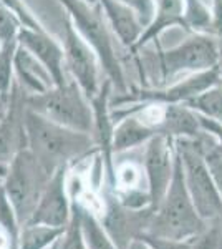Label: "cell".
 Returning a JSON list of instances; mask_svg holds the SVG:
<instances>
[{
	"label": "cell",
	"mask_w": 222,
	"mask_h": 249,
	"mask_svg": "<svg viewBox=\"0 0 222 249\" xmlns=\"http://www.w3.org/2000/svg\"><path fill=\"white\" fill-rule=\"evenodd\" d=\"M203 151L205 156V163L209 166V171H211V176L216 183V188L219 191L221 198H222V153L217 151V143L216 140H209L207 143L203 144Z\"/></svg>",
	"instance_id": "28"
},
{
	"label": "cell",
	"mask_w": 222,
	"mask_h": 249,
	"mask_svg": "<svg viewBox=\"0 0 222 249\" xmlns=\"http://www.w3.org/2000/svg\"><path fill=\"white\" fill-rule=\"evenodd\" d=\"M143 179L146 181L143 163L136 164L133 161H126V163H120L118 166H116V171L113 173L111 184L116 188L118 195H124V193L143 190V188H141V181H143Z\"/></svg>",
	"instance_id": "21"
},
{
	"label": "cell",
	"mask_w": 222,
	"mask_h": 249,
	"mask_svg": "<svg viewBox=\"0 0 222 249\" xmlns=\"http://www.w3.org/2000/svg\"><path fill=\"white\" fill-rule=\"evenodd\" d=\"M67 170L68 168H60L50 176L27 224H43L58 230H65L68 226L73 214V201L68 191Z\"/></svg>",
	"instance_id": "11"
},
{
	"label": "cell",
	"mask_w": 222,
	"mask_h": 249,
	"mask_svg": "<svg viewBox=\"0 0 222 249\" xmlns=\"http://www.w3.org/2000/svg\"><path fill=\"white\" fill-rule=\"evenodd\" d=\"M65 35H63V52H65V68L70 71L71 80L82 88L88 100L98 93L103 83L100 60L93 48L80 37V34L65 15Z\"/></svg>",
	"instance_id": "9"
},
{
	"label": "cell",
	"mask_w": 222,
	"mask_h": 249,
	"mask_svg": "<svg viewBox=\"0 0 222 249\" xmlns=\"http://www.w3.org/2000/svg\"><path fill=\"white\" fill-rule=\"evenodd\" d=\"M184 105L204 118L222 123V87L216 85L209 88L201 95H197L196 98L189 100Z\"/></svg>",
	"instance_id": "20"
},
{
	"label": "cell",
	"mask_w": 222,
	"mask_h": 249,
	"mask_svg": "<svg viewBox=\"0 0 222 249\" xmlns=\"http://www.w3.org/2000/svg\"><path fill=\"white\" fill-rule=\"evenodd\" d=\"M55 249H88L86 243L83 238L82 231V218H80L78 204L73 201V214H71V221L68 223L65 231L62 232L58 239L53 244Z\"/></svg>",
	"instance_id": "24"
},
{
	"label": "cell",
	"mask_w": 222,
	"mask_h": 249,
	"mask_svg": "<svg viewBox=\"0 0 222 249\" xmlns=\"http://www.w3.org/2000/svg\"><path fill=\"white\" fill-rule=\"evenodd\" d=\"M199 115L189 107L183 105H166L163 122V135L177 138H197L203 133Z\"/></svg>",
	"instance_id": "18"
},
{
	"label": "cell",
	"mask_w": 222,
	"mask_h": 249,
	"mask_svg": "<svg viewBox=\"0 0 222 249\" xmlns=\"http://www.w3.org/2000/svg\"><path fill=\"white\" fill-rule=\"evenodd\" d=\"M23 108L18 110L15 85L12 90L5 115L0 118V163L9 164L22 148H25V135H23Z\"/></svg>",
	"instance_id": "15"
},
{
	"label": "cell",
	"mask_w": 222,
	"mask_h": 249,
	"mask_svg": "<svg viewBox=\"0 0 222 249\" xmlns=\"http://www.w3.org/2000/svg\"><path fill=\"white\" fill-rule=\"evenodd\" d=\"M7 170H9V164H5V163H0V176H3V178H5Z\"/></svg>",
	"instance_id": "33"
},
{
	"label": "cell",
	"mask_w": 222,
	"mask_h": 249,
	"mask_svg": "<svg viewBox=\"0 0 222 249\" xmlns=\"http://www.w3.org/2000/svg\"><path fill=\"white\" fill-rule=\"evenodd\" d=\"M3 184V176H0V186Z\"/></svg>",
	"instance_id": "34"
},
{
	"label": "cell",
	"mask_w": 222,
	"mask_h": 249,
	"mask_svg": "<svg viewBox=\"0 0 222 249\" xmlns=\"http://www.w3.org/2000/svg\"><path fill=\"white\" fill-rule=\"evenodd\" d=\"M0 230L5 231L7 236L10 238L12 249H17L22 224H20L18 216L14 210V206H12L10 199L7 198L5 191H3V184L0 186Z\"/></svg>",
	"instance_id": "23"
},
{
	"label": "cell",
	"mask_w": 222,
	"mask_h": 249,
	"mask_svg": "<svg viewBox=\"0 0 222 249\" xmlns=\"http://www.w3.org/2000/svg\"><path fill=\"white\" fill-rule=\"evenodd\" d=\"M98 3L113 35L118 37L121 45L131 50L144 32L138 14L120 0H98Z\"/></svg>",
	"instance_id": "14"
},
{
	"label": "cell",
	"mask_w": 222,
	"mask_h": 249,
	"mask_svg": "<svg viewBox=\"0 0 222 249\" xmlns=\"http://www.w3.org/2000/svg\"><path fill=\"white\" fill-rule=\"evenodd\" d=\"M126 249H153V248L149 246V244L143 238H139V236H138V238L131 239V243L128 244Z\"/></svg>",
	"instance_id": "32"
},
{
	"label": "cell",
	"mask_w": 222,
	"mask_h": 249,
	"mask_svg": "<svg viewBox=\"0 0 222 249\" xmlns=\"http://www.w3.org/2000/svg\"><path fill=\"white\" fill-rule=\"evenodd\" d=\"M219 70H221V80H222V67H219Z\"/></svg>",
	"instance_id": "35"
},
{
	"label": "cell",
	"mask_w": 222,
	"mask_h": 249,
	"mask_svg": "<svg viewBox=\"0 0 222 249\" xmlns=\"http://www.w3.org/2000/svg\"><path fill=\"white\" fill-rule=\"evenodd\" d=\"M199 120H201V126H203V130L216 140L217 151L222 153V123L214 122V120H209V118H204V116H201V115H199Z\"/></svg>",
	"instance_id": "31"
},
{
	"label": "cell",
	"mask_w": 222,
	"mask_h": 249,
	"mask_svg": "<svg viewBox=\"0 0 222 249\" xmlns=\"http://www.w3.org/2000/svg\"><path fill=\"white\" fill-rule=\"evenodd\" d=\"M174 140L168 135H156L144 144L143 168L146 175L151 211L154 213L163 203L174 175Z\"/></svg>",
	"instance_id": "10"
},
{
	"label": "cell",
	"mask_w": 222,
	"mask_h": 249,
	"mask_svg": "<svg viewBox=\"0 0 222 249\" xmlns=\"http://www.w3.org/2000/svg\"><path fill=\"white\" fill-rule=\"evenodd\" d=\"M18 45L30 52L47 68L56 87H62L68 82L63 45L55 37H51L48 30L38 32L22 27L18 34Z\"/></svg>",
	"instance_id": "12"
},
{
	"label": "cell",
	"mask_w": 222,
	"mask_h": 249,
	"mask_svg": "<svg viewBox=\"0 0 222 249\" xmlns=\"http://www.w3.org/2000/svg\"><path fill=\"white\" fill-rule=\"evenodd\" d=\"M22 27V22L14 12L0 5V45L18 42V34Z\"/></svg>",
	"instance_id": "27"
},
{
	"label": "cell",
	"mask_w": 222,
	"mask_h": 249,
	"mask_svg": "<svg viewBox=\"0 0 222 249\" xmlns=\"http://www.w3.org/2000/svg\"><path fill=\"white\" fill-rule=\"evenodd\" d=\"M123 113L115 115L111 113V118L115 122V130H113V142L111 148L113 153H126L135 148H139L146 144L153 136L159 135L153 126L141 118L135 107H123Z\"/></svg>",
	"instance_id": "13"
},
{
	"label": "cell",
	"mask_w": 222,
	"mask_h": 249,
	"mask_svg": "<svg viewBox=\"0 0 222 249\" xmlns=\"http://www.w3.org/2000/svg\"><path fill=\"white\" fill-rule=\"evenodd\" d=\"M154 17H153L151 23L144 29L138 43L131 48L133 53H138V50L144 48L149 42H156L157 37L169 27L181 25L186 29L183 18L184 0H154Z\"/></svg>",
	"instance_id": "17"
},
{
	"label": "cell",
	"mask_w": 222,
	"mask_h": 249,
	"mask_svg": "<svg viewBox=\"0 0 222 249\" xmlns=\"http://www.w3.org/2000/svg\"><path fill=\"white\" fill-rule=\"evenodd\" d=\"M23 135L25 148L50 175L60 168H68L71 161L91 151H98L91 133L62 126L27 107L23 108Z\"/></svg>",
	"instance_id": "1"
},
{
	"label": "cell",
	"mask_w": 222,
	"mask_h": 249,
	"mask_svg": "<svg viewBox=\"0 0 222 249\" xmlns=\"http://www.w3.org/2000/svg\"><path fill=\"white\" fill-rule=\"evenodd\" d=\"M199 136L177 138L174 140V146L183 164L186 188L194 203L196 211L204 221H212L222 216V198L205 163Z\"/></svg>",
	"instance_id": "5"
},
{
	"label": "cell",
	"mask_w": 222,
	"mask_h": 249,
	"mask_svg": "<svg viewBox=\"0 0 222 249\" xmlns=\"http://www.w3.org/2000/svg\"><path fill=\"white\" fill-rule=\"evenodd\" d=\"M15 80L20 83V87H23L27 95L43 93L56 87L47 68L20 45L15 53Z\"/></svg>",
	"instance_id": "16"
},
{
	"label": "cell",
	"mask_w": 222,
	"mask_h": 249,
	"mask_svg": "<svg viewBox=\"0 0 222 249\" xmlns=\"http://www.w3.org/2000/svg\"><path fill=\"white\" fill-rule=\"evenodd\" d=\"M23 105L62 126L93 135V107L73 80H68L65 85L53 87L43 93L25 95Z\"/></svg>",
	"instance_id": "4"
},
{
	"label": "cell",
	"mask_w": 222,
	"mask_h": 249,
	"mask_svg": "<svg viewBox=\"0 0 222 249\" xmlns=\"http://www.w3.org/2000/svg\"><path fill=\"white\" fill-rule=\"evenodd\" d=\"M50 176L28 148H22L9 163V170L3 178V191L22 226H25L34 214Z\"/></svg>",
	"instance_id": "6"
},
{
	"label": "cell",
	"mask_w": 222,
	"mask_h": 249,
	"mask_svg": "<svg viewBox=\"0 0 222 249\" xmlns=\"http://www.w3.org/2000/svg\"><path fill=\"white\" fill-rule=\"evenodd\" d=\"M207 223L209 221H204L196 211L194 203L189 196L183 175V164L176 151L174 175L171 184L163 203L151 214L148 230L144 232L169 239H192L205 230Z\"/></svg>",
	"instance_id": "3"
},
{
	"label": "cell",
	"mask_w": 222,
	"mask_h": 249,
	"mask_svg": "<svg viewBox=\"0 0 222 249\" xmlns=\"http://www.w3.org/2000/svg\"><path fill=\"white\" fill-rule=\"evenodd\" d=\"M0 47H2V45H0Z\"/></svg>",
	"instance_id": "38"
},
{
	"label": "cell",
	"mask_w": 222,
	"mask_h": 249,
	"mask_svg": "<svg viewBox=\"0 0 222 249\" xmlns=\"http://www.w3.org/2000/svg\"><path fill=\"white\" fill-rule=\"evenodd\" d=\"M183 18L188 30H199L211 23L209 9L201 0H184Z\"/></svg>",
	"instance_id": "25"
},
{
	"label": "cell",
	"mask_w": 222,
	"mask_h": 249,
	"mask_svg": "<svg viewBox=\"0 0 222 249\" xmlns=\"http://www.w3.org/2000/svg\"><path fill=\"white\" fill-rule=\"evenodd\" d=\"M120 2L126 3L128 7H131V9L138 14L144 29L151 23L153 17H154V9H156L154 0H120Z\"/></svg>",
	"instance_id": "30"
},
{
	"label": "cell",
	"mask_w": 222,
	"mask_h": 249,
	"mask_svg": "<svg viewBox=\"0 0 222 249\" xmlns=\"http://www.w3.org/2000/svg\"><path fill=\"white\" fill-rule=\"evenodd\" d=\"M53 244H55V243H53ZM53 244H51V246H50V248H48V249H55V248H53Z\"/></svg>",
	"instance_id": "37"
},
{
	"label": "cell",
	"mask_w": 222,
	"mask_h": 249,
	"mask_svg": "<svg viewBox=\"0 0 222 249\" xmlns=\"http://www.w3.org/2000/svg\"><path fill=\"white\" fill-rule=\"evenodd\" d=\"M219 57V45L216 40L209 35L196 34L168 50L157 48L156 63L161 80L166 83L179 75L188 77L217 67Z\"/></svg>",
	"instance_id": "7"
},
{
	"label": "cell",
	"mask_w": 222,
	"mask_h": 249,
	"mask_svg": "<svg viewBox=\"0 0 222 249\" xmlns=\"http://www.w3.org/2000/svg\"><path fill=\"white\" fill-rule=\"evenodd\" d=\"M65 9V15L71 20L76 32L88 43L100 60V67L118 93H126L128 85L123 67L115 50L113 32L108 25L98 2L86 0H56Z\"/></svg>",
	"instance_id": "2"
},
{
	"label": "cell",
	"mask_w": 222,
	"mask_h": 249,
	"mask_svg": "<svg viewBox=\"0 0 222 249\" xmlns=\"http://www.w3.org/2000/svg\"><path fill=\"white\" fill-rule=\"evenodd\" d=\"M86 2H98V0H86Z\"/></svg>",
	"instance_id": "36"
},
{
	"label": "cell",
	"mask_w": 222,
	"mask_h": 249,
	"mask_svg": "<svg viewBox=\"0 0 222 249\" xmlns=\"http://www.w3.org/2000/svg\"><path fill=\"white\" fill-rule=\"evenodd\" d=\"M18 42L0 47V98L9 103L15 85V53Z\"/></svg>",
	"instance_id": "22"
},
{
	"label": "cell",
	"mask_w": 222,
	"mask_h": 249,
	"mask_svg": "<svg viewBox=\"0 0 222 249\" xmlns=\"http://www.w3.org/2000/svg\"><path fill=\"white\" fill-rule=\"evenodd\" d=\"M139 238H143L153 249H192V239H169L159 238V236L141 232Z\"/></svg>",
	"instance_id": "29"
},
{
	"label": "cell",
	"mask_w": 222,
	"mask_h": 249,
	"mask_svg": "<svg viewBox=\"0 0 222 249\" xmlns=\"http://www.w3.org/2000/svg\"><path fill=\"white\" fill-rule=\"evenodd\" d=\"M192 249H222V216L209 221L205 230L192 238Z\"/></svg>",
	"instance_id": "26"
},
{
	"label": "cell",
	"mask_w": 222,
	"mask_h": 249,
	"mask_svg": "<svg viewBox=\"0 0 222 249\" xmlns=\"http://www.w3.org/2000/svg\"><path fill=\"white\" fill-rule=\"evenodd\" d=\"M65 230L43 226V224H25L22 226L17 249H48Z\"/></svg>",
	"instance_id": "19"
},
{
	"label": "cell",
	"mask_w": 222,
	"mask_h": 249,
	"mask_svg": "<svg viewBox=\"0 0 222 249\" xmlns=\"http://www.w3.org/2000/svg\"><path fill=\"white\" fill-rule=\"evenodd\" d=\"M221 70L219 65L204 71L191 73L183 80L163 85L157 88H139V90H128L126 93H116V98L110 100V107H126L141 105V103H159V105H183L189 100L196 98L203 91L219 85Z\"/></svg>",
	"instance_id": "8"
}]
</instances>
